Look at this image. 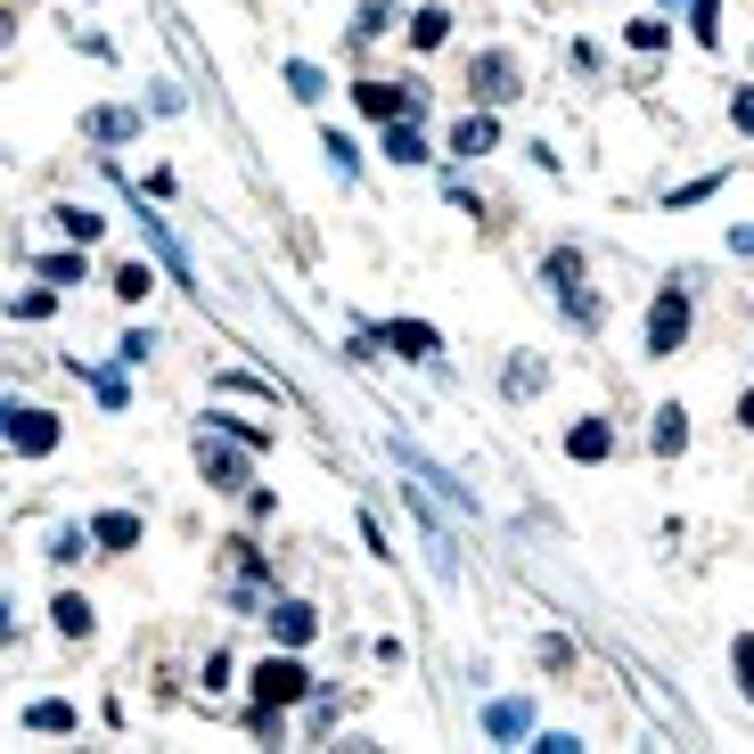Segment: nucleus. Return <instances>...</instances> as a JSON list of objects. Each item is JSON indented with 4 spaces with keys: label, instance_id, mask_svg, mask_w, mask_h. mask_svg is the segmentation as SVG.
Segmentation results:
<instances>
[{
    "label": "nucleus",
    "instance_id": "12",
    "mask_svg": "<svg viewBox=\"0 0 754 754\" xmlns=\"http://www.w3.org/2000/svg\"><path fill=\"white\" fill-rule=\"evenodd\" d=\"M615 451V427H607V418H574V427H566V459H607Z\"/></svg>",
    "mask_w": 754,
    "mask_h": 754
},
{
    "label": "nucleus",
    "instance_id": "18",
    "mask_svg": "<svg viewBox=\"0 0 754 754\" xmlns=\"http://www.w3.org/2000/svg\"><path fill=\"white\" fill-rule=\"evenodd\" d=\"M386 156H394V164H427V140H418V115L386 123Z\"/></svg>",
    "mask_w": 754,
    "mask_h": 754
},
{
    "label": "nucleus",
    "instance_id": "3",
    "mask_svg": "<svg viewBox=\"0 0 754 754\" xmlns=\"http://www.w3.org/2000/svg\"><path fill=\"white\" fill-rule=\"evenodd\" d=\"M681 345H689V279L664 287V296L648 304V353H656V361H673Z\"/></svg>",
    "mask_w": 754,
    "mask_h": 754
},
{
    "label": "nucleus",
    "instance_id": "22",
    "mask_svg": "<svg viewBox=\"0 0 754 754\" xmlns=\"http://www.w3.org/2000/svg\"><path fill=\"white\" fill-rule=\"evenodd\" d=\"M50 615H58V632H67V640H91V599H74V591H67V599L50 607Z\"/></svg>",
    "mask_w": 754,
    "mask_h": 754
},
{
    "label": "nucleus",
    "instance_id": "35",
    "mask_svg": "<svg viewBox=\"0 0 754 754\" xmlns=\"http://www.w3.org/2000/svg\"><path fill=\"white\" fill-rule=\"evenodd\" d=\"M738 681H746V697H754V640H738Z\"/></svg>",
    "mask_w": 754,
    "mask_h": 754
},
{
    "label": "nucleus",
    "instance_id": "1",
    "mask_svg": "<svg viewBox=\"0 0 754 754\" xmlns=\"http://www.w3.org/2000/svg\"><path fill=\"white\" fill-rule=\"evenodd\" d=\"M541 287L566 304V320H574V328H599L607 320L599 296H591V279H582V246H550V255H541Z\"/></svg>",
    "mask_w": 754,
    "mask_h": 754
},
{
    "label": "nucleus",
    "instance_id": "37",
    "mask_svg": "<svg viewBox=\"0 0 754 754\" xmlns=\"http://www.w3.org/2000/svg\"><path fill=\"white\" fill-rule=\"evenodd\" d=\"M730 246H738V255H754V222H746V230H730Z\"/></svg>",
    "mask_w": 754,
    "mask_h": 754
},
{
    "label": "nucleus",
    "instance_id": "36",
    "mask_svg": "<svg viewBox=\"0 0 754 754\" xmlns=\"http://www.w3.org/2000/svg\"><path fill=\"white\" fill-rule=\"evenodd\" d=\"M738 427H746V435H754V386H746V394H738Z\"/></svg>",
    "mask_w": 754,
    "mask_h": 754
},
{
    "label": "nucleus",
    "instance_id": "13",
    "mask_svg": "<svg viewBox=\"0 0 754 754\" xmlns=\"http://www.w3.org/2000/svg\"><path fill=\"white\" fill-rule=\"evenodd\" d=\"M485 730H492V738H533V705L526 697H500V705H485Z\"/></svg>",
    "mask_w": 754,
    "mask_h": 754
},
{
    "label": "nucleus",
    "instance_id": "34",
    "mask_svg": "<svg viewBox=\"0 0 754 754\" xmlns=\"http://www.w3.org/2000/svg\"><path fill=\"white\" fill-rule=\"evenodd\" d=\"M730 123H738V132H754V82H738V91H730Z\"/></svg>",
    "mask_w": 754,
    "mask_h": 754
},
{
    "label": "nucleus",
    "instance_id": "5",
    "mask_svg": "<svg viewBox=\"0 0 754 754\" xmlns=\"http://www.w3.org/2000/svg\"><path fill=\"white\" fill-rule=\"evenodd\" d=\"M304 697H312V673L296 656H263L255 664V705H279L287 714V705H304Z\"/></svg>",
    "mask_w": 754,
    "mask_h": 754
},
{
    "label": "nucleus",
    "instance_id": "24",
    "mask_svg": "<svg viewBox=\"0 0 754 754\" xmlns=\"http://www.w3.org/2000/svg\"><path fill=\"white\" fill-rule=\"evenodd\" d=\"M108 287H115L123 304H140V296H149V287H156V271H149V263H123V271H115Z\"/></svg>",
    "mask_w": 754,
    "mask_h": 754
},
{
    "label": "nucleus",
    "instance_id": "7",
    "mask_svg": "<svg viewBox=\"0 0 754 754\" xmlns=\"http://www.w3.org/2000/svg\"><path fill=\"white\" fill-rule=\"evenodd\" d=\"M468 91L485 99V108H509V99H517V58H509V50H485V58L468 67Z\"/></svg>",
    "mask_w": 754,
    "mask_h": 754
},
{
    "label": "nucleus",
    "instance_id": "33",
    "mask_svg": "<svg viewBox=\"0 0 754 754\" xmlns=\"http://www.w3.org/2000/svg\"><path fill=\"white\" fill-rule=\"evenodd\" d=\"M320 149H328V164H337V173H345V181H353V173H361V156H353V140H345V132H328V140H320Z\"/></svg>",
    "mask_w": 754,
    "mask_h": 754
},
{
    "label": "nucleus",
    "instance_id": "21",
    "mask_svg": "<svg viewBox=\"0 0 754 754\" xmlns=\"http://www.w3.org/2000/svg\"><path fill=\"white\" fill-rule=\"evenodd\" d=\"M26 730L58 738V730H74V705H67V697H41V705H26Z\"/></svg>",
    "mask_w": 754,
    "mask_h": 754
},
{
    "label": "nucleus",
    "instance_id": "20",
    "mask_svg": "<svg viewBox=\"0 0 754 754\" xmlns=\"http://www.w3.org/2000/svg\"><path fill=\"white\" fill-rule=\"evenodd\" d=\"M287 91H296L304 108H320V99H328V74L312 67V58H287Z\"/></svg>",
    "mask_w": 754,
    "mask_h": 754
},
{
    "label": "nucleus",
    "instance_id": "17",
    "mask_svg": "<svg viewBox=\"0 0 754 754\" xmlns=\"http://www.w3.org/2000/svg\"><path fill=\"white\" fill-rule=\"evenodd\" d=\"M91 533H99V550H140V517L132 509H108Z\"/></svg>",
    "mask_w": 754,
    "mask_h": 754
},
{
    "label": "nucleus",
    "instance_id": "15",
    "mask_svg": "<svg viewBox=\"0 0 754 754\" xmlns=\"http://www.w3.org/2000/svg\"><path fill=\"white\" fill-rule=\"evenodd\" d=\"M58 230H67V238L74 246H99V238H108V214H91V205H58V214H50Z\"/></svg>",
    "mask_w": 754,
    "mask_h": 754
},
{
    "label": "nucleus",
    "instance_id": "32",
    "mask_svg": "<svg viewBox=\"0 0 754 754\" xmlns=\"http://www.w3.org/2000/svg\"><path fill=\"white\" fill-rule=\"evenodd\" d=\"M82 255H91V246H74V255H50V263H41V279H58V287L82 279Z\"/></svg>",
    "mask_w": 754,
    "mask_h": 754
},
{
    "label": "nucleus",
    "instance_id": "10",
    "mask_svg": "<svg viewBox=\"0 0 754 754\" xmlns=\"http://www.w3.org/2000/svg\"><path fill=\"white\" fill-rule=\"evenodd\" d=\"M492 140H500L492 108H476V115H459V123H451V156H492Z\"/></svg>",
    "mask_w": 754,
    "mask_h": 754
},
{
    "label": "nucleus",
    "instance_id": "9",
    "mask_svg": "<svg viewBox=\"0 0 754 754\" xmlns=\"http://www.w3.org/2000/svg\"><path fill=\"white\" fill-rule=\"evenodd\" d=\"M263 623H271V640H279V648H304L312 632H320V615H312L304 599H271V607H263Z\"/></svg>",
    "mask_w": 754,
    "mask_h": 754
},
{
    "label": "nucleus",
    "instance_id": "8",
    "mask_svg": "<svg viewBox=\"0 0 754 754\" xmlns=\"http://www.w3.org/2000/svg\"><path fill=\"white\" fill-rule=\"evenodd\" d=\"M9 451H17V459H50V451H58V418L9 403Z\"/></svg>",
    "mask_w": 754,
    "mask_h": 754
},
{
    "label": "nucleus",
    "instance_id": "31",
    "mask_svg": "<svg viewBox=\"0 0 754 754\" xmlns=\"http://www.w3.org/2000/svg\"><path fill=\"white\" fill-rule=\"evenodd\" d=\"M91 541H99V533H74V526H58V533H50V558L67 566V558H82V550H91Z\"/></svg>",
    "mask_w": 754,
    "mask_h": 754
},
{
    "label": "nucleus",
    "instance_id": "26",
    "mask_svg": "<svg viewBox=\"0 0 754 754\" xmlns=\"http://www.w3.org/2000/svg\"><path fill=\"white\" fill-rule=\"evenodd\" d=\"M50 312H58L50 287H26V296H9V320H50Z\"/></svg>",
    "mask_w": 754,
    "mask_h": 754
},
{
    "label": "nucleus",
    "instance_id": "6",
    "mask_svg": "<svg viewBox=\"0 0 754 754\" xmlns=\"http://www.w3.org/2000/svg\"><path fill=\"white\" fill-rule=\"evenodd\" d=\"M386 444H394V459H403V468H410V476H418V485H427L435 500H451V509H476V492H468V485H451V468H435V459L418 451L410 435H386Z\"/></svg>",
    "mask_w": 754,
    "mask_h": 754
},
{
    "label": "nucleus",
    "instance_id": "16",
    "mask_svg": "<svg viewBox=\"0 0 754 754\" xmlns=\"http://www.w3.org/2000/svg\"><path fill=\"white\" fill-rule=\"evenodd\" d=\"M82 132H91L99 149H115V140H132V132H140V115H132V108H91V123H82Z\"/></svg>",
    "mask_w": 754,
    "mask_h": 754
},
{
    "label": "nucleus",
    "instance_id": "4",
    "mask_svg": "<svg viewBox=\"0 0 754 754\" xmlns=\"http://www.w3.org/2000/svg\"><path fill=\"white\" fill-rule=\"evenodd\" d=\"M353 108L377 123H403V115H427V91L418 82H353Z\"/></svg>",
    "mask_w": 754,
    "mask_h": 754
},
{
    "label": "nucleus",
    "instance_id": "2",
    "mask_svg": "<svg viewBox=\"0 0 754 754\" xmlns=\"http://www.w3.org/2000/svg\"><path fill=\"white\" fill-rule=\"evenodd\" d=\"M246 451H255V444H238V435H222V427H197V476L214 492H238L246 485Z\"/></svg>",
    "mask_w": 754,
    "mask_h": 754
},
{
    "label": "nucleus",
    "instance_id": "23",
    "mask_svg": "<svg viewBox=\"0 0 754 754\" xmlns=\"http://www.w3.org/2000/svg\"><path fill=\"white\" fill-rule=\"evenodd\" d=\"M689 33L714 50V41H722V0H689Z\"/></svg>",
    "mask_w": 754,
    "mask_h": 754
},
{
    "label": "nucleus",
    "instance_id": "27",
    "mask_svg": "<svg viewBox=\"0 0 754 754\" xmlns=\"http://www.w3.org/2000/svg\"><path fill=\"white\" fill-rule=\"evenodd\" d=\"M541 377H550V369H541L533 353H517V361H509V394H517V403H526V394L541 386Z\"/></svg>",
    "mask_w": 754,
    "mask_h": 754
},
{
    "label": "nucleus",
    "instance_id": "25",
    "mask_svg": "<svg viewBox=\"0 0 754 754\" xmlns=\"http://www.w3.org/2000/svg\"><path fill=\"white\" fill-rule=\"evenodd\" d=\"M444 33H451V9H418L410 17V41H418V50H435Z\"/></svg>",
    "mask_w": 754,
    "mask_h": 754
},
{
    "label": "nucleus",
    "instance_id": "11",
    "mask_svg": "<svg viewBox=\"0 0 754 754\" xmlns=\"http://www.w3.org/2000/svg\"><path fill=\"white\" fill-rule=\"evenodd\" d=\"M377 337H386V353H403V361H435V328L427 320H386Z\"/></svg>",
    "mask_w": 754,
    "mask_h": 754
},
{
    "label": "nucleus",
    "instance_id": "30",
    "mask_svg": "<svg viewBox=\"0 0 754 754\" xmlns=\"http://www.w3.org/2000/svg\"><path fill=\"white\" fill-rule=\"evenodd\" d=\"M664 41H673L664 17H632V50H664Z\"/></svg>",
    "mask_w": 754,
    "mask_h": 754
},
{
    "label": "nucleus",
    "instance_id": "28",
    "mask_svg": "<svg viewBox=\"0 0 754 754\" xmlns=\"http://www.w3.org/2000/svg\"><path fill=\"white\" fill-rule=\"evenodd\" d=\"M74 369H82V361H74ZM82 377H91V394H99L108 410H123V369H82Z\"/></svg>",
    "mask_w": 754,
    "mask_h": 754
},
{
    "label": "nucleus",
    "instance_id": "14",
    "mask_svg": "<svg viewBox=\"0 0 754 754\" xmlns=\"http://www.w3.org/2000/svg\"><path fill=\"white\" fill-rule=\"evenodd\" d=\"M263 550H246V541H238V574H230V607H255L263 599Z\"/></svg>",
    "mask_w": 754,
    "mask_h": 754
},
{
    "label": "nucleus",
    "instance_id": "19",
    "mask_svg": "<svg viewBox=\"0 0 754 754\" xmlns=\"http://www.w3.org/2000/svg\"><path fill=\"white\" fill-rule=\"evenodd\" d=\"M648 444H656L664 459L689 451V410H681V403H664V410H656V435H648Z\"/></svg>",
    "mask_w": 754,
    "mask_h": 754
},
{
    "label": "nucleus",
    "instance_id": "29",
    "mask_svg": "<svg viewBox=\"0 0 754 754\" xmlns=\"http://www.w3.org/2000/svg\"><path fill=\"white\" fill-rule=\"evenodd\" d=\"M394 26V9H386V0H369V9L361 17H353V41H377V33H386Z\"/></svg>",
    "mask_w": 754,
    "mask_h": 754
}]
</instances>
